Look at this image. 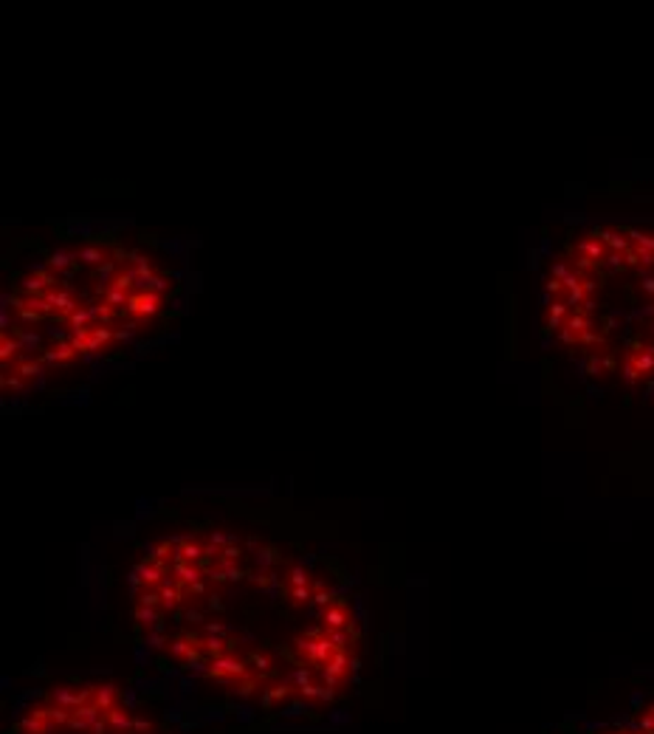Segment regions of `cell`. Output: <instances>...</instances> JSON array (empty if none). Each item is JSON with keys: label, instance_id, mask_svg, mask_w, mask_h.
<instances>
[{"label": "cell", "instance_id": "cell-5", "mask_svg": "<svg viewBox=\"0 0 654 734\" xmlns=\"http://www.w3.org/2000/svg\"><path fill=\"white\" fill-rule=\"evenodd\" d=\"M595 734H654V700H648L637 712L626 714L623 720H615V723L603 726Z\"/></svg>", "mask_w": 654, "mask_h": 734}, {"label": "cell", "instance_id": "cell-4", "mask_svg": "<svg viewBox=\"0 0 654 734\" xmlns=\"http://www.w3.org/2000/svg\"><path fill=\"white\" fill-rule=\"evenodd\" d=\"M6 734H183L110 678H68L29 695Z\"/></svg>", "mask_w": 654, "mask_h": 734}, {"label": "cell", "instance_id": "cell-2", "mask_svg": "<svg viewBox=\"0 0 654 734\" xmlns=\"http://www.w3.org/2000/svg\"><path fill=\"white\" fill-rule=\"evenodd\" d=\"M186 302V263L122 221H85L37 243L0 300V393L74 387L158 339Z\"/></svg>", "mask_w": 654, "mask_h": 734}, {"label": "cell", "instance_id": "cell-3", "mask_svg": "<svg viewBox=\"0 0 654 734\" xmlns=\"http://www.w3.org/2000/svg\"><path fill=\"white\" fill-rule=\"evenodd\" d=\"M542 328L584 376L654 401V229L564 238L542 277Z\"/></svg>", "mask_w": 654, "mask_h": 734}, {"label": "cell", "instance_id": "cell-1", "mask_svg": "<svg viewBox=\"0 0 654 734\" xmlns=\"http://www.w3.org/2000/svg\"><path fill=\"white\" fill-rule=\"evenodd\" d=\"M136 644L189 686L260 714L341 703L364 667L358 602L316 560L232 525H186L127 574Z\"/></svg>", "mask_w": 654, "mask_h": 734}]
</instances>
